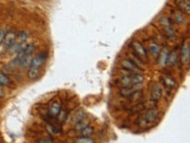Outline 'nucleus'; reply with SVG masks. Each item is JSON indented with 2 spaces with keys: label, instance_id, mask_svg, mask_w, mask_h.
Here are the masks:
<instances>
[{
  "label": "nucleus",
  "instance_id": "2eb2a0df",
  "mask_svg": "<svg viewBox=\"0 0 190 143\" xmlns=\"http://www.w3.org/2000/svg\"><path fill=\"white\" fill-rule=\"evenodd\" d=\"M120 84L122 85L123 87H132V86L133 85V84H132V76H128V75L123 76L122 78H120Z\"/></svg>",
  "mask_w": 190,
  "mask_h": 143
},
{
  "label": "nucleus",
  "instance_id": "aec40b11",
  "mask_svg": "<svg viewBox=\"0 0 190 143\" xmlns=\"http://www.w3.org/2000/svg\"><path fill=\"white\" fill-rule=\"evenodd\" d=\"M81 133V135L82 136H87V137H90L91 134H93L94 133V128L92 127H89L87 126L86 128H84L83 129H81L80 131Z\"/></svg>",
  "mask_w": 190,
  "mask_h": 143
},
{
  "label": "nucleus",
  "instance_id": "ddd939ff",
  "mask_svg": "<svg viewBox=\"0 0 190 143\" xmlns=\"http://www.w3.org/2000/svg\"><path fill=\"white\" fill-rule=\"evenodd\" d=\"M168 51L167 50H163L161 52H160L159 55V64L160 65H166V59H167V56H168Z\"/></svg>",
  "mask_w": 190,
  "mask_h": 143
},
{
  "label": "nucleus",
  "instance_id": "a878e982",
  "mask_svg": "<svg viewBox=\"0 0 190 143\" xmlns=\"http://www.w3.org/2000/svg\"><path fill=\"white\" fill-rule=\"evenodd\" d=\"M5 33H6V31L4 30V29H2V28H0V44L3 42L4 38L5 36Z\"/></svg>",
  "mask_w": 190,
  "mask_h": 143
},
{
  "label": "nucleus",
  "instance_id": "dca6fc26",
  "mask_svg": "<svg viewBox=\"0 0 190 143\" xmlns=\"http://www.w3.org/2000/svg\"><path fill=\"white\" fill-rule=\"evenodd\" d=\"M88 125H89V120L84 118L79 121H76V124L75 125V129L76 131H81L84 128H86Z\"/></svg>",
  "mask_w": 190,
  "mask_h": 143
},
{
  "label": "nucleus",
  "instance_id": "cd10ccee",
  "mask_svg": "<svg viewBox=\"0 0 190 143\" xmlns=\"http://www.w3.org/2000/svg\"><path fill=\"white\" fill-rule=\"evenodd\" d=\"M4 95V92L2 88H0V97H3Z\"/></svg>",
  "mask_w": 190,
  "mask_h": 143
},
{
  "label": "nucleus",
  "instance_id": "6e6552de",
  "mask_svg": "<svg viewBox=\"0 0 190 143\" xmlns=\"http://www.w3.org/2000/svg\"><path fill=\"white\" fill-rule=\"evenodd\" d=\"M180 59L183 63H188L190 59V45L189 43L185 44L181 49L180 52Z\"/></svg>",
  "mask_w": 190,
  "mask_h": 143
},
{
  "label": "nucleus",
  "instance_id": "4468645a",
  "mask_svg": "<svg viewBox=\"0 0 190 143\" xmlns=\"http://www.w3.org/2000/svg\"><path fill=\"white\" fill-rule=\"evenodd\" d=\"M178 59V54L175 52H172L171 53H168L167 59H166V65H174L177 62Z\"/></svg>",
  "mask_w": 190,
  "mask_h": 143
},
{
  "label": "nucleus",
  "instance_id": "f8f14e48",
  "mask_svg": "<svg viewBox=\"0 0 190 143\" xmlns=\"http://www.w3.org/2000/svg\"><path fill=\"white\" fill-rule=\"evenodd\" d=\"M173 19L178 24H183L186 20L184 14L179 12V11H174L173 12Z\"/></svg>",
  "mask_w": 190,
  "mask_h": 143
},
{
  "label": "nucleus",
  "instance_id": "bb28decb",
  "mask_svg": "<svg viewBox=\"0 0 190 143\" xmlns=\"http://www.w3.org/2000/svg\"><path fill=\"white\" fill-rule=\"evenodd\" d=\"M38 142H54V140H52V139H48V138H44V139H41V140H39V141H37Z\"/></svg>",
  "mask_w": 190,
  "mask_h": 143
},
{
  "label": "nucleus",
  "instance_id": "7ed1b4c3",
  "mask_svg": "<svg viewBox=\"0 0 190 143\" xmlns=\"http://www.w3.org/2000/svg\"><path fill=\"white\" fill-rule=\"evenodd\" d=\"M16 37H17V34L15 32V31L13 30H10L8 32H6L5 33V36L4 38V40L3 42L0 44V45H3L5 49H9V47L11 45H13L15 40H16Z\"/></svg>",
  "mask_w": 190,
  "mask_h": 143
},
{
  "label": "nucleus",
  "instance_id": "4be33fe9",
  "mask_svg": "<svg viewBox=\"0 0 190 143\" xmlns=\"http://www.w3.org/2000/svg\"><path fill=\"white\" fill-rule=\"evenodd\" d=\"M77 143H93L95 142V141L93 139H91L90 137H87V136H82L81 138H78L75 141Z\"/></svg>",
  "mask_w": 190,
  "mask_h": 143
},
{
  "label": "nucleus",
  "instance_id": "6ab92c4d",
  "mask_svg": "<svg viewBox=\"0 0 190 143\" xmlns=\"http://www.w3.org/2000/svg\"><path fill=\"white\" fill-rule=\"evenodd\" d=\"M27 38H28V35H27V32H24V31H22V32H20L17 35V37H16V41H18V42H19V43H25V42L27 41Z\"/></svg>",
  "mask_w": 190,
  "mask_h": 143
},
{
  "label": "nucleus",
  "instance_id": "5701e85b",
  "mask_svg": "<svg viewBox=\"0 0 190 143\" xmlns=\"http://www.w3.org/2000/svg\"><path fill=\"white\" fill-rule=\"evenodd\" d=\"M84 118H85V113H84L83 110H80L76 113V114H75V120L76 121H79Z\"/></svg>",
  "mask_w": 190,
  "mask_h": 143
},
{
  "label": "nucleus",
  "instance_id": "a211bd4d",
  "mask_svg": "<svg viewBox=\"0 0 190 143\" xmlns=\"http://www.w3.org/2000/svg\"><path fill=\"white\" fill-rule=\"evenodd\" d=\"M149 51L152 55H158L160 52V46L155 43H152L149 45Z\"/></svg>",
  "mask_w": 190,
  "mask_h": 143
},
{
  "label": "nucleus",
  "instance_id": "f3484780",
  "mask_svg": "<svg viewBox=\"0 0 190 143\" xmlns=\"http://www.w3.org/2000/svg\"><path fill=\"white\" fill-rule=\"evenodd\" d=\"M132 84L133 85H139V84L143 83L144 77L142 76L141 73H135L133 76H132Z\"/></svg>",
  "mask_w": 190,
  "mask_h": 143
},
{
  "label": "nucleus",
  "instance_id": "9b49d317",
  "mask_svg": "<svg viewBox=\"0 0 190 143\" xmlns=\"http://www.w3.org/2000/svg\"><path fill=\"white\" fill-rule=\"evenodd\" d=\"M61 105L59 104L58 102H54V104L51 105V106L49 107L48 110V114L51 117H56L59 115L60 112H61Z\"/></svg>",
  "mask_w": 190,
  "mask_h": 143
},
{
  "label": "nucleus",
  "instance_id": "39448f33",
  "mask_svg": "<svg viewBox=\"0 0 190 143\" xmlns=\"http://www.w3.org/2000/svg\"><path fill=\"white\" fill-rule=\"evenodd\" d=\"M141 88H142V84L132 85V87H123L122 89H120V91H119V94L123 97H130L135 92L140 91Z\"/></svg>",
  "mask_w": 190,
  "mask_h": 143
},
{
  "label": "nucleus",
  "instance_id": "0eeeda50",
  "mask_svg": "<svg viewBox=\"0 0 190 143\" xmlns=\"http://www.w3.org/2000/svg\"><path fill=\"white\" fill-rule=\"evenodd\" d=\"M162 96V88L158 84L152 86L151 90V100L154 102H157L160 100Z\"/></svg>",
  "mask_w": 190,
  "mask_h": 143
},
{
  "label": "nucleus",
  "instance_id": "412c9836",
  "mask_svg": "<svg viewBox=\"0 0 190 143\" xmlns=\"http://www.w3.org/2000/svg\"><path fill=\"white\" fill-rule=\"evenodd\" d=\"M9 83H10L9 78L5 74H4V73H0V87L7 86Z\"/></svg>",
  "mask_w": 190,
  "mask_h": 143
},
{
  "label": "nucleus",
  "instance_id": "f257e3e1",
  "mask_svg": "<svg viewBox=\"0 0 190 143\" xmlns=\"http://www.w3.org/2000/svg\"><path fill=\"white\" fill-rule=\"evenodd\" d=\"M47 58V52H41L35 57L32 59V61L29 65L27 76L30 79H35L39 76L40 71L41 69V66L45 63Z\"/></svg>",
  "mask_w": 190,
  "mask_h": 143
},
{
  "label": "nucleus",
  "instance_id": "f03ea898",
  "mask_svg": "<svg viewBox=\"0 0 190 143\" xmlns=\"http://www.w3.org/2000/svg\"><path fill=\"white\" fill-rule=\"evenodd\" d=\"M160 25L162 26L166 37L168 39H174L175 36V33H174V29L172 26L171 20L166 17H163L160 18Z\"/></svg>",
  "mask_w": 190,
  "mask_h": 143
},
{
  "label": "nucleus",
  "instance_id": "393cba45",
  "mask_svg": "<svg viewBox=\"0 0 190 143\" xmlns=\"http://www.w3.org/2000/svg\"><path fill=\"white\" fill-rule=\"evenodd\" d=\"M165 83H166L167 86H169V87H174V84H175L174 80V79H172L171 78H165Z\"/></svg>",
  "mask_w": 190,
  "mask_h": 143
},
{
  "label": "nucleus",
  "instance_id": "1a4fd4ad",
  "mask_svg": "<svg viewBox=\"0 0 190 143\" xmlns=\"http://www.w3.org/2000/svg\"><path fill=\"white\" fill-rule=\"evenodd\" d=\"M158 115H159V112H158V109L156 108H151L149 109L144 117L146 118V120H147L148 123H152L154 122L157 119H158Z\"/></svg>",
  "mask_w": 190,
  "mask_h": 143
},
{
  "label": "nucleus",
  "instance_id": "20e7f679",
  "mask_svg": "<svg viewBox=\"0 0 190 143\" xmlns=\"http://www.w3.org/2000/svg\"><path fill=\"white\" fill-rule=\"evenodd\" d=\"M121 65L123 69H125L131 73H142V70L130 59H123L121 62Z\"/></svg>",
  "mask_w": 190,
  "mask_h": 143
},
{
  "label": "nucleus",
  "instance_id": "b1692460",
  "mask_svg": "<svg viewBox=\"0 0 190 143\" xmlns=\"http://www.w3.org/2000/svg\"><path fill=\"white\" fill-rule=\"evenodd\" d=\"M138 125L140 126V127H142V128H144V127H146V125L148 124V122H147V120H146V118L144 117H140L138 119Z\"/></svg>",
  "mask_w": 190,
  "mask_h": 143
},
{
  "label": "nucleus",
  "instance_id": "423d86ee",
  "mask_svg": "<svg viewBox=\"0 0 190 143\" xmlns=\"http://www.w3.org/2000/svg\"><path fill=\"white\" fill-rule=\"evenodd\" d=\"M132 47L135 52V54L139 59H147V53L145 50L144 46L139 43V42H133L132 43Z\"/></svg>",
  "mask_w": 190,
  "mask_h": 143
},
{
  "label": "nucleus",
  "instance_id": "9d476101",
  "mask_svg": "<svg viewBox=\"0 0 190 143\" xmlns=\"http://www.w3.org/2000/svg\"><path fill=\"white\" fill-rule=\"evenodd\" d=\"M176 5L184 12H190V1L189 0H175Z\"/></svg>",
  "mask_w": 190,
  "mask_h": 143
}]
</instances>
